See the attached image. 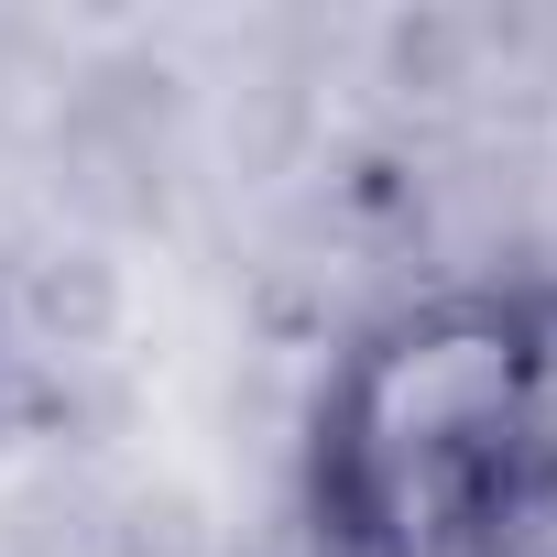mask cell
<instances>
[{"label": "cell", "instance_id": "obj_1", "mask_svg": "<svg viewBox=\"0 0 557 557\" xmlns=\"http://www.w3.org/2000/svg\"><path fill=\"white\" fill-rule=\"evenodd\" d=\"M307 557H535L557 535V273L372 307L296 426Z\"/></svg>", "mask_w": 557, "mask_h": 557}]
</instances>
